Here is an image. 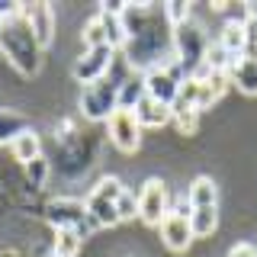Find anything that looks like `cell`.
Returning <instances> with one entry per match:
<instances>
[{
    "instance_id": "20",
    "label": "cell",
    "mask_w": 257,
    "mask_h": 257,
    "mask_svg": "<svg viewBox=\"0 0 257 257\" xmlns=\"http://www.w3.org/2000/svg\"><path fill=\"white\" fill-rule=\"evenodd\" d=\"M190 225L196 238H209L215 231V225H219V209H193Z\"/></svg>"
},
{
    "instance_id": "4",
    "label": "cell",
    "mask_w": 257,
    "mask_h": 257,
    "mask_svg": "<svg viewBox=\"0 0 257 257\" xmlns=\"http://www.w3.org/2000/svg\"><path fill=\"white\" fill-rule=\"evenodd\" d=\"M48 222L55 225V228H68V231H77L80 238L93 235L96 231V222L90 219V212H87V203H80V199H52V206H48Z\"/></svg>"
},
{
    "instance_id": "5",
    "label": "cell",
    "mask_w": 257,
    "mask_h": 257,
    "mask_svg": "<svg viewBox=\"0 0 257 257\" xmlns=\"http://www.w3.org/2000/svg\"><path fill=\"white\" fill-rule=\"evenodd\" d=\"M171 215V193L164 180H148L139 190V219L145 225H161Z\"/></svg>"
},
{
    "instance_id": "2",
    "label": "cell",
    "mask_w": 257,
    "mask_h": 257,
    "mask_svg": "<svg viewBox=\"0 0 257 257\" xmlns=\"http://www.w3.org/2000/svg\"><path fill=\"white\" fill-rule=\"evenodd\" d=\"M119 87L122 77H103L96 84H87L80 93V112H84L90 122H109L119 112Z\"/></svg>"
},
{
    "instance_id": "13",
    "label": "cell",
    "mask_w": 257,
    "mask_h": 257,
    "mask_svg": "<svg viewBox=\"0 0 257 257\" xmlns=\"http://www.w3.org/2000/svg\"><path fill=\"white\" fill-rule=\"evenodd\" d=\"M231 84L244 96H257V58H241L231 68Z\"/></svg>"
},
{
    "instance_id": "27",
    "label": "cell",
    "mask_w": 257,
    "mask_h": 257,
    "mask_svg": "<svg viewBox=\"0 0 257 257\" xmlns=\"http://www.w3.org/2000/svg\"><path fill=\"white\" fill-rule=\"evenodd\" d=\"M228 257H257V247L247 244V241H241V244H235V247L228 251Z\"/></svg>"
},
{
    "instance_id": "24",
    "label": "cell",
    "mask_w": 257,
    "mask_h": 257,
    "mask_svg": "<svg viewBox=\"0 0 257 257\" xmlns=\"http://www.w3.org/2000/svg\"><path fill=\"white\" fill-rule=\"evenodd\" d=\"M199 116H203V109H174V125H177V132L193 135V132L199 128Z\"/></svg>"
},
{
    "instance_id": "15",
    "label": "cell",
    "mask_w": 257,
    "mask_h": 257,
    "mask_svg": "<svg viewBox=\"0 0 257 257\" xmlns=\"http://www.w3.org/2000/svg\"><path fill=\"white\" fill-rule=\"evenodd\" d=\"M87 212H90V219L96 222V228H112V225H119L122 219H119L116 212V203H109V199H96V196H87Z\"/></svg>"
},
{
    "instance_id": "22",
    "label": "cell",
    "mask_w": 257,
    "mask_h": 257,
    "mask_svg": "<svg viewBox=\"0 0 257 257\" xmlns=\"http://www.w3.org/2000/svg\"><path fill=\"white\" fill-rule=\"evenodd\" d=\"M84 45H87V48L109 45V42H106V23H103V16L87 20V26H84Z\"/></svg>"
},
{
    "instance_id": "28",
    "label": "cell",
    "mask_w": 257,
    "mask_h": 257,
    "mask_svg": "<svg viewBox=\"0 0 257 257\" xmlns=\"http://www.w3.org/2000/svg\"><path fill=\"white\" fill-rule=\"evenodd\" d=\"M244 13H247V20L251 23H257V4L251 0V4H244Z\"/></svg>"
},
{
    "instance_id": "18",
    "label": "cell",
    "mask_w": 257,
    "mask_h": 257,
    "mask_svg": "<svg viewBox=\"0 0 257 257\" xmlns=\"http://www.w3.org/2000/svg\"><path fill=\"white\" fill-rule=\"evenodd\" d=\"M80 238L77 231H68V228H55V238H52V257H77L80 254Z\"/></svg>"
},
{
    "instance_id": "23",
    "label": "cell",
    "mask_w": 257,
    "mask_h": 257,
    "mask_svg": "<svg viewBox=\"0 0 257 257\" xmlns=\"http://www.w3.org/2000/svg\"><path fill=\"white\" fill-rule=\"evenodd\" d=\"M122 180H119V177H103L100 183H96V187L90 190V196H96V199H109V203H116L119 196H122Z\"/></svg>"
},
{
    "instance_id": "9",
    "label": "cell",
    "mask_w": 257,
    "mask_h": 257,
    "mask_svg": "<svg viewBox=\"0 0 257 257\" xmlns=\"http://www.w3.org/2000/svg\"><path fill=\"white\" fill-rule=\"evenodd\" d=\"M20 13L26 16L29 29L36 32L39 45H52V36H55V10L52 4H20Z\"/></svg>"
},
{
    "instance_id": "12",
    "label": "cell",
    "mask_w": 257,
    "mask_h": 257,
    "mask_svg": "<svg viewBox=\"0 0 257 257\" xmlns=\"http://www.w3.org/2000/svg\"><path fill=\"white\" fill-rule=\"evenodd\" d=\"M219 42L228 48L235 58H244V52H247V20H228L222 26Z\"/></svg>"
},
{
    "instance_id": "1",
    "label": "cell",
    "mask_w": 257,
    "mask_h": 257,
    "mask_svg": "<svg viewBox=\"0 0 257 257\" xmlns=\"http://www.w3.org/2000/svg\"><path fill=\"white\" fill-rule=\"evenodd\" d=\"M0 52L23 77H36L42 68V45H39L36 32L29 29L26 16L20 10L0 23Z\"/></svg>"
},
{
    "instance_id": "19",
    "label": "cell",
    "mask_w": 257,
    "mask_h": 257,
    "mask_svg": "<svg viewBox=\"0 0 257 257\" xmlns=\"http://www.w3.org/2000/svg\"><path fill=\"white\" fill-rule=\"evenodd\" d=\"M238 61L241 58H235L222 42H209V52H206V68L209 71H231Z\"/></svg>"
},
{
    "instance_id": "3",
    "label": "cell",
    "mask_w": 257,
    "mask_h": 257,
    "mask_svg": "<svg viewBox=\"0 0 257 257\" xmlns=\"http://www.w3.org/2000/svg\"><path fill=\"white\" fill-rule=\"evenodd\" d=\"M183 80H187V74H183V68L177 64L174 52H171L161 64H155V68L145 71V90H148V96H155L158 103L174 106V100H177V93H180Z\"/></svg>"
},
{
    "instance_id": "8",
    "label": "cell",
    "mask_w": 257,
    "mask_h": 257,
    "mask_svg": "<svg viewBox=\"0 0 257 257\" xmlns=\"http://www.w3.org/2000/svg\"><path fill=\"white\" fill-rule=\"evenodd\" d=\"M158 231H161L164 247H167V251H174V254H183V251L190 247V241L196 238V235H193L190 219H183V215H177V212L167 215V219L158 225Z\"/></svg>"
},
{
    "instance_id": "21",
    "label": "cell",
    "mask_w": 257,
    "mask_h": 257,
    "mask_svg": "<svg viewBox=\"0 0 257 257\" xmlns=\"http://www.w3.org/2000/svg\"><path fill=\"white\" fill-rule=\"evenodd\" d=\"M164 20H167V26H183V23H190V13H193V7H190V0H171V4H164Z\"/></svg>"
},
{
    "instance_id": "7",
    "label": "cell",
    "mask_w": 257,
    "mask_h": 257,
    "mask_svg": "<svg viewBox=\"0 0 257 257\" xmlns=\"http://www.w3.org/2000/svg\"><path fill=\"white\" fill-rule=\"evenodd\" d=\"M106 132H109V142L116 145L122 155H135V151H139V145H142V125H139V119H135L132 112L119 109L116 116L106 122Z\"/></svg>"
},
{
    "instance_id": "17",
    "label": "cell",
    "mask_w": 257,
    "mask_h": 257,
    "mask_svg": "<svg viewBox=\"0 0 257 257\" xmlns=\"http://www.w3.org/2000/svg\"><path fill=\"white\" fill-rule=\"evenodd\" d=\"M23 132H29L26 119L13 109H0V145H13Z\"/></svg>"
},
{
    "instance_id": "25",
    "label": "cell",
    "mask_w": 257,
    "mask_h": 257,
    "mask_svg": "<svg viewBox=\"0 0 257 257\" xmlns=\"http://www.w3.org/2000/svg\"><path fill=\"white\" fill-rule=\"evenodd\" d=\"M116 212H119V219H122V222L139 219V193L122 190V196L116 199Z\"/></svg>"
},
{
    "instance_id": "10",
    "label": "cell",
    "mask_w": 257,
    "mask_h": 257,
    "mask_svg": "<svg viewBox=\"0 0 257 257\" xmlns=\"http://www.w3.org/2000/svg\"><path fill=\"white\" fill-rule=\"evenodd\" d=\"M132 116L139 119L142 128H161V125L174 122V109L167 106V103H158L155 96H145L139 106L132 109Z\"/></svg>"
},
{
    "instance_id": "6",
    "label": "cell",
    "mask_w": 257,
    "mask_h": 257,
    "mask_svg": "<svg viewBox=\"0 0 257 257\" xmlns=\"http://www.w3.org/2000/svg\"><path fill=\"white\" fill-rule=\"evenodd\" d=\"M112 58H116V48H112V45L87 48V52L74 61V77H77L84 87H87V84H96V80H103V77L109 74Z\"/></svg>"
},
{
    "instance_id": "26",
    "label": "cell",
    "mask_w": 257,
    "mask_h": 257,
    "mask_svg": "<svg viewBox=\"0 0 257 257\" xmlns=\"http://www.w3.org/2000/svg\"><path fill=\"white\" fill-rule=\"evenodd\" d=\"M26 167V180L32 183V187H45V180H48V161H45V155L42 158H36V161H29V164H23Z\"/></svg>"
},
{
    "instance_id": "16",
    "label": "cell",
    "mask_w": 257,
    "mask_h": 257,
    "mask_svg": "<svg viewBox=\"0 0 257 257\" xmlns=\"http://www.w3.org/2000/svg\"><path fill=\"white\" fill-rule=\"evenodd\" d=\"M10 151L16 155V161H20V164H29V161L42 158V139H39V135L29 128V132H23L20 139L10 145Z\"/></svg>"
},
{
    "instance_id": "14",
    "label": "cell",
    "mask_w": 257,
    "mask_h": 257,
    "mask_svg": "<svg viewBox=\"0 0 257 257\" xmlns=\"http://www.w3.org/2000/svg\"><path fill=\"white\" fill-rule=\"evenodd\" d=\"M145 96H148V90H145V74L135 71V74L128 77V80H122V87H119V109L132 112Z\"/></svg>"
},
{
    "instance_id": "11",
    "label": "cell",
    "mask_w": 257,
    "mask_h": 257,
    "mask_svg": "<svg viewBox=\"0 0 257 257\" xmlns=\"http://www.w3.org/2000/svg\"><path fill=\"white\" fill-rule=\"evenodd\" d=\"M187 203L193 209H219V190L209 177H196L187 190Z\"/></svg>"
}]
</instances>
